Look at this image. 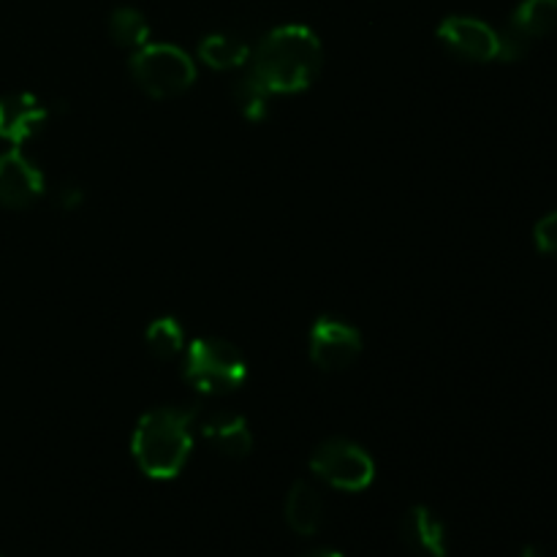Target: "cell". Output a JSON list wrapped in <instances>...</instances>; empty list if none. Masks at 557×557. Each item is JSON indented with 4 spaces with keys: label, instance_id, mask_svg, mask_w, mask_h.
<instances>
[{
    "label": "cell",
    "instance_id": "cell-1",
    "mask_svg": "<svg viewBox=\"0 0 557 557\" xmlns=\"http://www.w3.org/2000/svg\"><path fill=\"white\" fill-rule=\"evenodd\" d=\"M324 49L319 36L305 25H283L259 44L250 74L270 92H299L313 85Z\"/></svg>",
    "mask_w": 557,
    "mask_h": 557
},
{
    "label": "cell",
    "instance_id": "cell-2",
    "mask_svg": "<svg viewBox=\"0 0 557 557\" xmlns=\"http://www.w3.org/2000/svg\"><path fill=\"white\" fill-rule=\"evenodd\" d=\"M194 413L185 408H156L139 419L131 438L136 466L150 479H174L194 446Z\"/></svg>",
    "mask_w": 557,
    "mask_h": 557
},
{
    "label": "cell",
    "instance_id": "cell-3",
    "mask_svg": "<svg viewBox=\"0 0 557 557\" xmlns=\"http://www.w3.org/2000/svg\"><path fill=\"white\" fill-rule=\"evenodd\" d=\"M185 379L201 395H228L248 381V364L232 343L196 337L185 357Z\"/></svg>",
    "mask_w": 557,
    "mask_h": 557
},
{
    "label": "cell",
    "instance_id": "cell-4",
    "mask_svg": "<svg viewBox=\"0 0 557 557\" xmlns=\"http://www.w3.org/2000/svg\"><path fill=\"white\" fill-rule=\"evenodd\" d=\"M131 74L147 96L174 98L194 85L196 65L174 44H145L131 58Z\"/></svg>",
    "mask_w": 557,
    "mask_h": 557
},
{
    "label": "cell",
    "instance_id": "cell-5",
    "mask_svg": "<svg viewBox=\"0 0 557 557\" xmlns=\"http://www.w3.org/2000/svg\"><path fill=\"white\" fill-rule=\"evenodd\" d=\"M310 468L321 482L346 493H359L368 490L375 479V462L362 446L346 438H330L315 446L310 457Z\"/></svg>",
    "mask_w": 557,
    "mask_h": 557
},
{
    "label": "cell",
    "instance_id": "cell-6",
    "mask_svg": "<svg viewBox=\"0 0 557 557\" xmlns=\"http://www.w3.org/2000/svg\"><path fill=\"white\" fill-rule=\"evenodd\" d=\"M359 354H362V335L357 326L346 324V321L324 315L310 330V359L315 362V368L330 370V373L346 370L348 364L357 362Z\"/></svg>",
    "mask_w": 557,
    "mask_h": 557
},
{
    "label": "cell",
    "instance_id": "cell-7",
    "mask_svg": "<svg viewBox=\"0 0 557 557\" xmlns=\"http://www.w3.org/2000/svg\"><path fill=\"white\" fill-rule=\"evenodd\" d=\"M438 38L451 54H457L462 60H471V63L498 60V30L490 27L487 22L473 20V16H449V20H444L438 27Z\"/></svg>",
    "mask_w": 557,
    "mask_h": 557
},
{
    "label": "cell",
    "instance_id": "cell-8",
    "mask_svg": "<svg viewBox=\"0 0 557 557\" xmlns=\"http://www.w3.org/2000/svg\"><path fill=\"white\" fill-rule=\"evenodd\" d=\"M44 194V174L20 150L0 156V205L9 210L30 207Z\"/></svg>",
    "mask_w": 557,
    "mask_h": 557
},
{
    "label": "cell",
    "instance_id": "cell-9",
    "mask_svg": "<svg viewBox=\"0 0 557 557\" xmlns=\"http://www.w3.org/2000/svg\"><path fill=\"white\" fill-rule=\"evenodd\" d=\"M49 112L30 92H14L0 98V139L20 147L22 141L33 139L47 123Z\"/></svg>",
    "mask_w": 557,
    "mask_h": 557
},
{
    "label": "cell",
    "instance_id": "cell-10",
    "mask_svg": "<svg viewBox=\"0 0 557 557\" xmlns=\"http://www.w3.org/2000/svg\"><path fill=\"white\" fill-rule=\"evenodd\" d=\"M400 539L411 553L422 557H446V528L428 506H413L400 520Z\"/></svg>",
    "mask_w": 557,
    "mask_h": 557
},
{
    "label": "cell",
    "instance_id": "cell-11",
    "mask_svg": "<svg viewBox=\"0 0 557 557\" xmlns=\"http://www.w3.org/2000/svg\"><path fill=\"white\" fill-rule=\"evenodd\" d=\"M201 435L218 449V455L243 460L253 449V435H250L248 422L234 413H215V417L201 422Z\"/></svg>",
    "mask_w": 557,
    "mask_h": 557
},
{
    "label": "cell",
    "instance_id": "cell-12",
    "mask_svg": "<svg viewBox=\"0 0 557 557\" xmlns=\"http://www.w3.org/2000/svg\"><path fill=\"white\" fill-rule=\"evenodd\" d=\"M324 520V500L308 482H297L286 495V522L297 536H313Z\"/></svg>",
    "mask_w": 557,
    "mask_h": 557
},
{
    "label": "cell",
    "instance_id": "cell-13",
    "mask_svg": "<svg viewBox=\"0 0 557 557\" xmlns=\"http://www.w3.org/2000/svg\"><path fill=\"white\" fill-rule=\"evenodd\" d=\"M509 27L528 41L544 38L557 27V0H522L511 14Z\"/></svg>",
    "mask_w": 557,
    "mask_h": 557
},
{
    "label": "cell",
    "instance_id": "cell-14",
    "mask_svg": "<svg viewBox=\"0 0 557 557\" xmlns=\"http://www.w3.org/2000/svg\"><path fill=\"white\" fill-rule=\"evenodd\" d=\"M199 58L218 71L239 69L250 58V47L243 38L228 36V33H212V36L201 38Z\"/></svg>",
    "mask_w": 557,
    "mask_h": 557
},
{
    "label": "cell",
    "instance_id": "cell-15",
    "mask_svg": "<svg viewBox=\"0 0 557 557\" xmlns=\"http://www.w3.org/2000/svg\"><path fill=\"white\" fill-rule=\"evenodd\" d=\"M109 36L114 38V44L123 49H141L145 44H150V25H147L145 14L131 5H120L109 16Z\"/></svg>",
    "mask_w": 557,
    "mask_h": 557
},
{
    "label": "cell",
    "instance_id": "cell-16",
    "mask_svg": "<svg viewBox=\"0 0 557 557\" xmlns=\"http://www.w3.org/2000/svg\"><path fill=\"white\" fill-rule=\"evenodd\" d=\"M145 341L152 357L169 362V359H174L185 348V332L177 319H156L147 326Z\"/></svg>",
    "mask_w": 557,
    "mask_h": 557
},
{
    "label": "cell",
    "instance_id": "cell-17",
    "mask_svg": "<svg viewBox=\"0 0 557 557\" xmlns=\"http://www.w3.org/2000/svg\"><path fill=\"white\" fill-rule=\"evenodd\" d=\"M270 96L272 92L256 79L253 74H248L245 79L237 82L234 87V101H237L239 112L245 114L248 120H261L267 114V107H270Z\"/></svg>",
    "mask_w": 557,
    "mask_h": 557
},
{
    "label": "cell",
    "instance_id": "cell-18",
    "mask_svg": "<svg viewBox=\"0 0 557 557\" xmlns=\"http://www.w3.org/2000/svg\"><path fill=\"white\" fill-rule=\"evenodd\" d=\"M533 237H536V248L547 256H557V210L544 215L542 221L533 228Z\"/></svg>",
    "mask_w": 557,
    "mask_h": 557
},
{
    "label": "cell",
    "instance_id": "cell-19",
    "mask_svg": "<svg viewBox=\"0 0 557 557\" xmlns=\"http://www.w3.org/2000/svg\"><path fill=\"white\" fill-rule=\"evenodd\" d=\"M58 201L65 207V210H74V207L82 201V194L76 188H65L63 194L58 196Z\"/></svg>",
    "mask_w": 557,
    "mask_h": 557
},
{
    "label": "cell",
    "instance_id": "cell-20",
    "mask_svg": "<svg viewBox=\"0 0 557 557\" xmlns=\"http://www.w3.org/2000/svg\"><path fill=\"white\" fill-rule=\"evenodd\" d=\"M302 557H343V555L335 553V549H310V553H305Z\"/></svg>",
    "mask_w": 557,
    "mask_h": 557
},
{
    "label": "cell",
    "instance_id": "cell-21",
    "mask_svg": "<svg viewBox=\"0 0 557 557\" xmlns=\"http://www.w3.org/2000/svg\"><path fill=\"white\" fill-rule=\"evenodd\" d=\"M520 557H547V555H544L539 547H525V549H522V553H520Z\"/></svg>",
    "mask_w": 557,
    "mask_h": 557
}]
</instances>
